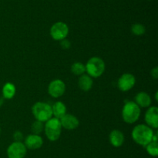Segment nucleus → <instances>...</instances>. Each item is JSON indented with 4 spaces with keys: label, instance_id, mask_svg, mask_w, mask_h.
<instances>
[{
    "label": "nucleus",
    "instance_id": "obj_1",
    "mask_svg": "<svg viewBox=\"0 0 158 158\" xmlns=\"http://www.w3.org/2000/svg\"><path fill=\"white\" fill-rule=\"evenodd\" d=\"M154 132L152 128L146 124H138L132 130L131 136L134 142L144 147L152 141Z\"/></svg>",
    "mask_w": 158,
    "mask_h": 158
},
{
    "label": "nucleus",
    "instance_id": "obj_2",
    "mask_svg": "<svg viewBox=\"0 0 158 158\" xmlns=\"http://www.w3.org/2000/svg\"><path fill=\"white\" fill-rule=\"evenodd\" d=\"M140 108L132 101H127L123 105L121 111L122 119L126 123L134 124L140 119Z\"/></svg>",
    "mask_w": 158,
    "mask_h": 158
},
{
    "label": "nucleus",
    "instance_id": "obj_3",
    "mask_svg": "<svg viewBox=\"0 0 158 158\" xmlns=\"http://www.w3.org/2000/svg\"><path fill=\"white\" fill-rule=\"evenodd\" d=\"M44 133L49 141H56L60 139L62 133V125L60 120L53 117L44 122Z\"/></svg>",
    "mask_w": 158,
    "mask_h": 158
},
{
    "label": "nucleus",
    "instance_id": "obj_4",
    "mask_svg": "<svg viewBox=\"0 0 158 158\" xmlns=\"http://www.w3.org/2000/svg\"><path fill=\"white\" fill-rule=\"evenodd\" d=\"M86 72L92 78H97L103 75L106 68L104 60L99 57H93L85 64Z\"/></svg>",
    "mask_w": 158,
    "mask_h": 158
},
{
    "label": "nucleus",
    "instance_id": "obj_5",
    "mask_svg": "<svg viewBox=\"0 0 158 158\" xmlns=\"http://www.w3.org/2000/svg\"><path fill=\"white\" fill-rule=\"evenodd\" d=\"M32 113L35 120L46 122L52 117V105L44 102H37L32 105Z\"/></svg>",
    "mask_w": 158,
    "mask_h": 158
},
{
    "label": "nucleus",
    "instance_id": "obj_6",
    "mask_svg": "<svg viewBox=\"0 0 158 158\" xmlns=\"http://www.w3.org/2000/svg\"><path fill=\"white\" fill-rule=\"evenodd\" d=\"M69 26L66 23L62 21L56 22L50 28V36L53 40L60 41L66 38L69 34Z\"/></svg>",
    "mask_w": 158,
    "mask_h": 158
},
{
    "label": "nucleus",
    "instance_id": "obj_7",
    "mask_svg": "<svg viewBox=\"0 0 158 158\" xmlns=\"http://www.w3.org/2000/svg\"><path fill=\"white\" fill-rule=\"evenodd\" d=\"M27 153V148L23 142H15L10 144L6 150L8 158H25Z\"/></svg>",
    "mask_w": 158,
    "mask_h": 158
},
{
    "label": "nucleus",
    "instance_id": "obj_8",
    "mask_svg": "<svg viewBox=\"0 0 158 158\" xmlns=\"http://www.w3.org/2000/svg\"><path fill=\"white\" fill-rule=\"evenodd\" d=\"M47 90L51 97L58 99L64 94L66 91V84L61 79H54L49 84Z\"/></svg>",
    "mask_w": 158,
    "mask_h": 158
},
{
    "label": "nucleus",
    "instance_id": "obj_9",
    "mask_svg": "<svg viewBox=\"0 0 158 158\" xmlns=\"http://www.w3.org/2000/svg\"><path fill=\"white\" fill-rule=\"evenodd\" d=\"M136 84V77L131 73H124L119 77L117 81V87L119 90L123 92L130 91Z\"/></svg>",
    "mask_w": 158,
    "mask_h": 158
},
{
    "label": "nucleus",
    "instance_id": "obj_10",
    "mask_svg": "<svg viewBox=\"0 0 158 158\" xmlns=\"http://www.w3.org/2000/svg\"><path fill=\"white\" fill-rule=\"evenodd\" d=\"M23 143L25 144L27 150H35L40 149L43 145V139L40 135L29 134L25 138Z\"/></svg>",
    "mask_w": 158,
    "mask_h": 158
},
{
    "label": "nucleus",
    "instance_id": "obj_11",
    "mask_svg": "<svg viewBox=\"0 0 158 158\" xmlns=\"http://www.w3.org/2000/svg\"><path fill=\"white\" fill-rule=\"evenodd\" d=\"M146 125L152 129L158 127V108L157 106H151L146 111L144 116Z\"/></svg>",
    "mask_w": 158,
    "mask_h": 158
},
{
    "label": "nucleus",
    "instance_id": "obj_12",
    "mask_svg": "<svg viewBox=\"0 0 158 158\" xmlns=\"http://www.w3.org/2000/svg\"><path fill=\"white\" fill-rule=\"evenodd\" d=\"M61 122L62 128H64L67 130H74L78 128L80 125V121L77 119V116L72 114H67L63 116L60 119Z\"/></svg>",
    "mask_w": 158,
    "mask_h": 158
},
{
    "label": "nucleus",
    "instance_id": "obj_13",
    "mask_svg": "<svg viewBox=\"0 0 158 158\" xmlns=\"http://www.w3.org/2000/svg\"><path fill=\"white\" fill-rule=\"evenodd\" d=\"M109 141L114 147H120L125 141V136L123 132L119 129H114L109 135Z\"/></svg>",
    "mask_w": 158,
    "mask_h": 158
},
{
    "label": "nucleus",
    "instance_id": "obj_14",
    "mask_svg": "<svg viewBox=\"0 0 158 158\" xmlns=\"http://www.w3.org/2000/svg\"><path fill=\"white\" fill-rule=\"evenodd\" d=\"M135 102L140 108H148L151 105V98L144 91L138 92L135 96Z\"/></svg>",
    "mask_w": 158,
    "mask_h": 158
},
{
    "label": "nucleus",
    "instance_id": "obj_15",
    "mask_svg": "<svg viewBox=\"0 0 158 158\" xmlns=\"http://www.w3.org/2000/svg\"><path fill=\"white\" fill-rule=\"evenodd\" d=\"M94 85V81L93 78L87 74H83L80 76L78 79V86L82 91H88L92 88Z\"/></svg>",
    "mask_w": 158,
    "mask_h": 158
},
{
    "label": "nucleus",
    "instance_id": "obj_16",
    "mask_svg": "<svg viewBox=\"0 0 158 158\" xmlns=\"http://www.w3.org/2000/svg\"><path fill=\"white\" fill-rule=\"evenodd\" d=\"M52 116L57 118V119H61L64 115L66 114V106L63 102H56L52 105Z\"/></svg>",
    "mask_w": 158,
    "mask_h": 158
},
{
    "label": "nucleus",
    "instance_id": "obj_17",
    "mask_svg": "<svg viewBox=\"0 0 158 158\" xmlns=\"http://www.w3.org/2000/svg\"><path fill=\"white\" fill-rule=\"evenodd\" d=\"M2 97L4 99H12L16 93V88L12 82H6L2 89Z\"/></svg>",
    "mask_w": 158,
    "mask_h": 158
},
{
    "label": "nucleus",
    "instance_id": "obj_18",
    "mask_svg": "<svg viewBox=\"0 0 158 158\" xmlns=\"http://www.w3.org/2000/svg\"><path fill=\"white\" fill-rule=\"evenodd\" d=\"M71 72L77 76H81L86 72V67L81 62H75L71 66Z\"/></svg>",
    "mask_w": 158,
    "mask_h": 158
},
{
    "label": "nucleus",
    "instance_id": "obj_19",
    "mask_svg": "<svg viewBox=\"0 0 158 158\" xmlns=\"http://www.w3.org/2000/svg\"><path fill=\"white\" fill-rule=\"evenodd\" d=\"M145 149H146V151L150 156H158V141L156 140H152L148 144V145L145 146Z\"/></svg>",
    "mask_w": 158,
    "mask_h": 158
},
{
    "label": "nucleus",
    "instance_id": "obj_20",
    "mask_svg": "<svg viewBox=\"0 0 158 158\" xmlns=\"http://www.w3.org/2000/svg\"><path fill=\"white\" fill-rule=\"evenodd\" d=\"M31 130L33 134L40 135V133L44 131V122L38 120L34 121L31 125Z\"/></svg>",
    "mask_w": 158,
    "mask_h": 158
},
{
    "label": "nucleus",
    "instance_id": "obj_21",
    "mask_svg": "<svg viewBox=\"0 0 158 158\" xmlns=\"http://www.w3.org/2000/svg\"><path fill=\"white\" fill-rule=\"evenodd\" d=\"M131 32L136 36H142L146 32V28L141 23H134L131 26Z\"/></svg>",
    "mask_w": 158,
    "mask_h": 158
},
{
    "label": "nucleus",
    "instance_id": "obj_22",
    "mask_svg": "<svg viewBox=\"0 0 158 158\" xmlns=\"http://www.w3.org/2000/svg\"><path fill=\"white\" fill-rule=\"evenodd\" d=\"M60 46H61L62 48H63V50H68L70 48L71 46V43L70 41H69L68 39L65 38L63 39V40H60Z\"/></svg>",
    "mask_w": 158,
    "mask_h": 158
},
{
    "label": "nucleus",
    "instance_id": "obj_23",
    "mask_svg": "<svg viewBox=\"0 0 158 158\" xmlns=\"http://www.w3.org/2000/svg\"><path fill=\"white\" fill-rule=\"evenodd\" d=\"M13 139L15 142H23V133L21 131H15L13 133Z\"/></svg>",
    "mask_w": 158,
    "mask_h": 158
},
{
    "label": "nucleus",
    "instance_id": "obj_24",
    "mask_svg": "<svg viewBox=\"0 0 158 158\" xmlns=\"http://www.w3.org/2000/svg\"><path fill=\"white\" fill-rule=\"evenodd\" d=\"M151 74L153 78L157 79L158 78V68L157 67H154L151 71Z\"/></svg>",
    "mask_w": 158,
    "mask_h": 158
},
{
    "label": "nucleus",
    "instance_id": "obj_25",
    "mask_svg": "<svg viewBox=\"0 0 158 158\" xmlns=\"http://www.w3.org/2000/svg\"><path fill=\"white\" fill-rule=\"evenodd\" d=\"M3 102H4V99H3V97L2 96V97H0V107L3 105Z\"/></svg>",
    "mask_w": 158,
    "mask_h": 158
},
{
    "label": "nucleus",
    "instance_id": "obj_26",
    "mask_svg": "<svg viewBox=\"0 0 158 158\" xmlns=\"http://www.w3.org/2000/svg\"><path fill=\"white\" fill-rule=\"evenodd\" d=\"M155 99H156V101H158V98H157V92H156V94H155Z\"/></svg>",
    "mask_w": 158,
    "mask_h": 158
},
{
    "label": "nucleus",
    "instance_id": "obj_27",
    "mask_svg": "<svg viewBox=\"0 0 158 158\" xmlns=\"http://www.w3.org/2000/svg\"><path fill=\"white\" fill-rule=\"evenodd\" d=\"M0 133H1V127H0Z\"/></svg>",
    "mask_w": 158,
    "mask_h": 158
},
{
    "label": "nucleus",
    "instance_id": "obj_28",
    "mask_svg": "<svg viewBox=\"0 0 158 158\" xmlns=\"http://www.w3.org/2000/svg\"><path fill=\"white\" fill-rule=\"evenodd\" d=\"M148 1H151V0H148Z\"/></svg>",
    "mask_w": 158,
    "mask_h": 158
}]
</instances>
